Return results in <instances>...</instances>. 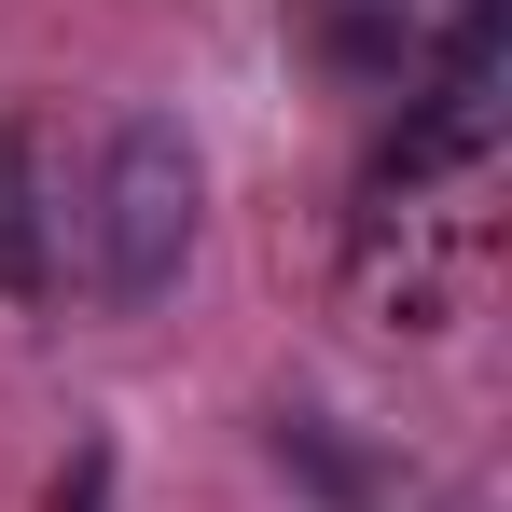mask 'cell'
<instances>
[{"label":"cell","instance_id":"1","mask_svg":"<svg viewBox=\"0 0 512 512\" xmlns=\"http://www.w3.org/2000/svg\"><path fill=\"white\" fill-rule=\"evenodd\" d=\"M194 222H208V167H194V139H180L167 111H125V125L97 139L84 208H70L56 236H84L97 305H167L180 263H194Z\"/></svg>","mask_w":512,"mask_h":512},{"label":"cell","instance_id":"2","mask_svg":"<svg viewBox=\"0 0 512 512\" xmlns=\"http://www.w3.org/2000/svg\"><path fill=\"white\" fill-rule=\"evenodd\" d=\"M56 250H70V236H56V167H42V139L0 111V291L42 305V291H56Z\"/></svg>","mask_w":512,"mask_h":512},{"label":"cell","instance_id":"3","mask_svg":"<svg viewBox=\"0 0 512 512\" xmlns=\"http://www.w3.org/2000/svg\"><path fill=\"white\" fill-rule=\"evenodd\" d=\"M56 512H111V443H70V471H56Z\"/></svg>","mask_w":512,"mask_h":512}]
</instances>
